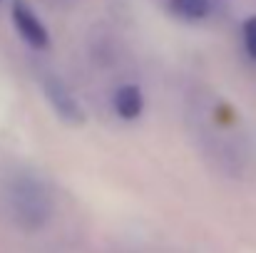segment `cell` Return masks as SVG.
I'll list each match as a JSON object with an SVG mask.
<instances>
[{
	"label": "cell",
	"mask_w": 256,
	"mask_h": 253,
	"mask_svg": "<svg viewBox=\"0 0 256 253\" xmlns=\"http://www.w3.org/2000/svg\"><path fill=\"white\" fill-rule=\"evenodd\" d=\"M12 204H15V214L25 226H40L48 214H50V201L48 194L35 186V184H20L12 194Z\"/></svg>",
	"instance_id": "obj_1"
},
{
	"label": "cell",
	"mask_w": 256,
	"mask_h": 253,
	"mask_svg": "<svg viewBox=\"0 0 256 253\" xmlns=\"http://www.w3.org/2000/svg\"><path fill=\"white\" fill-rule=\"evenodd\" d=\"M12 20H15V27L18 32L32 45V47H45L48 45V30L45 25L35 17V12L25 5V2H15L12 5Z\"/></svg>",
	"instance_id": "obj_2"
},
{
	"label": "cell",
	"mask_w": 256,
	"mask_h": 253,
	"mask_svg": "<svg viewBox=\"0 0 256 253\" xmlns=\"http://www.w3.org/2000/svg\"><path fill=\"white\" fill-rule=\"evenodd\" d=\"M114 109H117V114L122 117V119H134V117H140V112H142V94H140V89L137 87H122L117 94H114Z\"/></svg>",
	"instance_id": "obj_3"
},
{
	"label": "cell",
	"mask_w": 256,
	"mask_h": 253,
	"mask_svg": "<svg viewBox=\"0 0 256 253\" xmlns=\"http://www.w3.org/2000/svg\"><path fill=\"white\" fill-rule=\"evenodd\" d=\"M172 10L186 20H202L209 12V0H172Z\"/></svg>",
	"instance_id": "obj_4"
},
{
	"label": "cell",
	"mask_w": 256,
	"mask_h": 253,
	"mask_svg": "<svg viewBox=\"0 0 256 253\" xmlns=\"http://www.w3.org/2000/svg\"><path fill=\"white\" fill-rule=\"evenodd\" d=\"M244 40H246V50H249V55L256 57V17H252V20L244 25Z\"/></svg>",
	"instance_id": "obj_5"
}]
</instances>
